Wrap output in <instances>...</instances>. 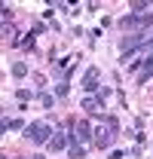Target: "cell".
<instances>
[{"instance_id":"obj_1","label":"cell","mask_w":153,"mask_h":159,"mask_svg":"<svg viewBox=\"0 0 153 159\" xmlns=\"http://www.w3.org/2000/svg\"><path fill=\"white\" fill-rule=\"evenodd\" d=\"M114 132H116V119H107L104 125H98L95 132H92V141H95L98 150H107V147H110V141H114Z\"/></svg>"},{"instance_id":"obj_2","label":"cell","mask_w":153,"mask_h":159,"mask_svg":"<svg viewBox=\"0 0 153 159\" xmlns=\"http://www.w3.org/2000/svg\"><path fill=\"white\" fill-rule=\"evenodd\" d=\"M25 135L31 144H49V138L55 135L52 129H49V122H31L28 129H25Z\"/></svg>"},{"instance_id":"obj_3","label":"cell","mask_w":153,"mask_h":159,"mask_svg":"<svg viewBox=\"0 0 153 159\" xmlns=\"http://www.w3.org/2000/svg\"><path fill=\"white\" fill-rule=\"evenodd\" d=\"M153 25V12H138V16H126L119 21L123 31H138V28H150Z\"/></svg>"},{"instance_id":"obj_4","label":"cell","mask_w":153,"mask_h":159,"mask_svg":"<svg viewBox=\"0 0 153 159\" xmlns=\"http://www.w3.org/2000/svg\"><path fill=\"white\" fill-rule=\"evenodd\" d=\"M98 77H101V70H98V67H89L86 77H83V89H86V92H95L98 89Z\"/></svg>"},{"instance_id":"obj_5","label":"cell","mask_w":153,"mask_h":159,"mask_svg":"<svg viewBox=\"0 0 153 159\" xmlns=\"http://www.w3.org/2000/svg\"><path fill=\"white\" fill-rule=\"evenodd\" d=\"M71 138H74V144H76V141H89V138H92V129H89V122H83V119H80V122L74 125V135H71Z\"/></svg>"},{"instance_id":"obj_6","label":"cell","mask_w":153,"mask_h":159,"mask_svg":"<svg viewBox=\"0 0 153 159\" xmlns=\"http://www.w3.org/2000/svg\"><path fill=\"white\" fill-rule=\"evenodd\" d=\"M101 101H104V98H92V95H89V98H83V110H89L92 116H98V113L104 110V104H101Z\"/></svg>"},{"instance_id":"obj_7","label":"cell","mask_w":153,"mask_h":159,"mask_svg":"<svg viewBox=\"0 0 153 159\" xmlns=\"http://www.w3.org/2000/svg\"><path fill=\"white\" fill-rule=\"evenodd\" d=\"M150 77H153V55L144 61V67H141V74H138V83H147Z\"/></svg>"},{"instance_id":"obj_8","label":"cell","mask_w":153,"mask_h":159,"mask_svg":"<svg viewBox=\"0 0 153 159\" xmlns=\"http://www.w3.org/2000/svg\"><path fill=\"white\" fill-rule=\"evenodd\" d=\"M64 147H67V138H64V135H52V138H49V150H52V153H55V150H64Z\"/></svg>"},{"instance_id":"obj_9","label":"cell","mask_w":153,"mask_h":159,"mask_svg":"<svg viewBox=\"0 0 153 159\" xmlns=\"http://www.w3.org/2000/svg\"><path fill=\"white\" fill-rule=\"evenodd\" d=\"M0 37H3V40H12V37H16V28H12L9 21H0Z\"/></svg>"},{"instance_id":"obj_10","label":"cell","mask_w":153,"mask_h":159,"mask_svg":"<svg viewBox=\"0 0 153 159\" xmlns=\"http://www.w3.org/2000/svg\"><path fill=\"white\" fill-rule=\"evenodd\" d=\"M25 74H28V64L25 61H16L12 64V77H25Z\"/></svg>"},{"instance_id":"obj_11","label":"cell","mask_w":153,"mask_h":159,"mask_svg":"<svg viewBox=\"0 0 153 159\" xmlns=\"http://www.w3.org/2000/svg\"><path fill=\"white\" fill-rule=\"evenodd\" d=\"M67 150H71V159H83V156H86V150H83L80 144H71Z\"/></svg>"},{"instance_id":"obj_12","label":"cell","mask_w":153,"mask_h":159,"mask_svg":"<svg viewBox=\"0 0 153 159\" xmlns=\"http://www.w3.org/2000/svg\"><path fill=\"white\" fill-rule=\"evenodd\" d=\"M132 9H135V12H144V9H150V3H144V0H135Z\"/></svg>"},{"instance_id":"obj_13","label":"cell","mask_w":153,"mask_h":159,"mask_svg":"<svg viewBox=\"0 0 153 159\" xmlns=\"http://www.w3.org/2000/svg\"><path fill=\"white\" fill-rule=\"evenodd\" d=\"M19 46H21V49H34V37L28 34V40H19Z\"/></svg>"},{"instance_id":"obj_14","label":"cell","mask_w":153,"mask_h":159,"mask_svg":"<svg viewBox=\"0 0 153 159\" xmlns=\"http://www.w3.org/2000/svg\"><path fill=\"white\" fill-rule=\"evenodd\" d=\"M55 95H61V98L67 95V83H58V86H55Z\"/></svg>"},{"instance_id":"obj_15","label":"cell","mask_w":153,"mask_h":159,"mask_svg":"<svg viewBox=\"0 0 153 159\" xmlns=\"http://www.w3.org/2000/svg\"><path fill=\"white\" fill-rule=\"evenodd\" d=\"M40 104L43 107H52V95H40Z\"/></svg>"},{"instance_id":"obj_16","label":"cell","mask_w":153,"mask_h":159,"mask_svg":"<svg viewBox=\"0 0 153 159\" xmlns=\"http://www.w3.org/2000/svg\"><path fill=\"white\" fill-rule=\"evenodd\" d=\"M6 129H9V122H6V119H0V135H3Z\"/></svg>"},{"instance_id":"obj_17","label":"cell","mask_w":153,"mask_h":159,"mask_svg":"<svg viewBox=\"0 0 153 159\" xmlns=\"http://www.w3.org/2000/svg\"><path fill=\"white\" fill-rule=\"evenodd\" d=\"M110 159H123V150H114V153H110Z\"/></svg>"},{"instance_id":"obj_18","label":"cell","mask_w":153,"mask_h":159,"mask_svg":"<svg viewBox=\"0 0 153 159\" xmlns=\"http://www.w3.org/2000/svg\"><path fill=\"white\" fill-rule=\"evenodd\" d=\"M31 159H43V156H31Z\"/></svg>"},{"instance_id":"obj_19","label":"cell","mask_w":153,"mask_h":159,"mask_svg":"<svg viewBox=\"0 0 153 159\" xmlns=\"http://www.w3.org/2000/svg\"><path fill=\"white\" fill-rule=\"evenodd\" d=\"M0 159H6V156H3V153H0Z\"/></svg>"}]
</instances>
